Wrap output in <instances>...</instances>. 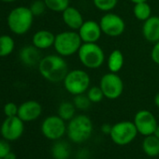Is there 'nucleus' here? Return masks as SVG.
<instances>
[{"label":"nucleus","mask_w":159,"mask_h":159,"mask_svg":"<svg viewBox=\"0 0 159 159\" xmlns=\"http://www.w3.org/2000/svg\"><path fill=\"white\" fill-rule=\"evenodd\" d=\"M38 66L42 78L52 84L63 82L69 71L65 57L59 54H49L42 57Z\"/></svg>","instance_id":"1"},{"label":"nucleus","mask_w":159,"mask_h":159,"mask_svg":"<svg viewBox=\"0 0 159 159\" xmlns=\"http://www.w3.org/2000/svg\"><path fill=\"white\" fill-rule=\"evenodd\" d=\"M93 122L85 114L76 115L66 125V135L69 140L77 144L88 140L93 134Z\"/></svg>","instance_id":"2"},{"label":"nucleus","mask_w":159,"mask_h":159,"mask_svg":"<svg viewBox=\"0 0 159 159\" xmlns=\"http://www.w3.org/2000/svg\"><path fill=\"white\" fill-rule=\"evenodd\" d=\"M66 91L74 96L85 94L91 86V78L87 71L76 68L69 70L63 81Z\"/></svg>","instance_id":"3"},{"label":"nucleus","mask_w":159,"mask_h":159,"mask_svg":"<svg viewBox=\"0 0 159 159\" xmlns=\"http://www.w3.org/2000/svg\"><path fill=\"white\" fill-rule=\"evenodd\" d=\"M34 17L30 8L25 6L17 7L8 15V26L12 33L20 36L25 35L32 27Z\"/></svg>","instance_id":"4"},{"label":"nucleus","mask_w":159,"mask_h":159,"mask_svg":"<svg viewBox=\"0 0 159 159\" xmlns=\"http://www.w3.org/2000/svg\"><path fill=\"white\" fill-rule=\"evenodd\" d=\"M83 41L77 31L67 30L55 35L53 48L57 54L63 57H69L78 53Z\"/></svg>","instance_id":"5"},{"label":"nucleus","mask_w":159,"mask_h":159,"mask_svg":"<svg viewBox=\"0 0 159 159\" xmlns=\"http://www.w3.org/2000/svg\"><path fill=\"white\" fill-rule=\"evenodd\" d=\"M77 54L80 63L89 69H98L105 63V52L98 43H83Z\"/></svg>","instance_id":"6"},{"label":"nucleus","mask_w":159,"mask_h":159,"mask_svg":"<svg viewBox=\"0 0 159 159\" xmlns=\"http://www.w3.org/2000/svg\"><path fill=\"white\" fill-rule=\"evenodd\" d=\"M139 132L133 121H120L112 125L110 137L113 143L119 146H125L131 143Z\"/></svg>","instance_id":"7"},{"label":"nucleus","mask_w":159,"mask_h":159,"mask_svg":"<svg viewBox=\"0 0 159 159\" xmlns=\"http://www.w3.org/2000/svg\"><path fill=\"white\" fill-rule=\"evenodd\" d=\"M99 87L107 99L115 100L123 95L125 85L122 78L118 75V73L109 71L101 77Z\"/></svg>","instance_id":"8"},{"label":"nucleus","mask_w":159,"mask_h":159,"mask_svg":"<svg viewBox=\"0 0 159 159\" xmlns=\"http://www.w3.org/2000/svg\"><path fill=\"white\" fill-rule=\"evenodd\" d=\"M40 130L46 139L55 141L66 134V124L60 116L50 115L43 120Z\"/></svg>","instance_id":"9"},{"label":"nucleus","mask_w":159,"mask_h":159,"mask_svg":"<svg viewBox=\"0 0 159 159\" xmlns=\"http://www.w3.org/2000/svg\"><path fill=\"white\" fill-rule=\"evenodd\" d=\"M99 25L102 33L110 38H117L124 34L125 30V22L124 19L114 12H105L100 18Z\"/></svg>","instance_id":"10"},{"label":"nucleus","mask_w":159,"mask_h":159,"mask_svg":"<svg viewBox=\"0 0 159 159\" xmlns=\"http://www.w3.org/2000/svg\"><path fill=\"white\" fill-rule=\"evenodd\" d=\"M24 131L25 122L18 116L7 117L0 126V134L8 141L18 140L23 136Z\"/></svg>","instance_id":"11"},{"label":"nucleus","mask_w":159,"mask_h":159,"mask_svg":"<svg viewBox=\"0 0 159 159\" xmlns=\"http://www.w3.org/2000/svg\"><path fill=\"white\" fill-rule=\"evenodd\" d=\"M133 123L135 124L139 134L144 137L152 135L158 125L154 114L148 110H140L137 111Z\"/></svg>","instance_id":"12"},{"label":"nucleus","mask_w":159,"mask_h":159,"mask_svg":"<svg viewBox=\"0 0 159 159\" xmlns=\"http://www.w3.org/2000/svg\"><path fill=\"white\" fill-rule=\"evenodd\" d=\"M83 43H98L102 36V30L99 22L87 20L77 31Z\"/></svg>","instance_id":"13"},{"label":"nucleus","mask_w":159,"mask_h":159,"mask_svg":"<svg viewBox=\"0 0 159 159\" xmlns=\"http://www.w3.org/2000/svg\"><path fill=\"white\" fill-rule=\"evenodd\" d=\"M42 113V106L36 100L23 102L18 109L17 116L24 122H33L39 118Z\"/></svg>","instance_id":"14"},{"label":"nucleus","mask_w":159,"mask_h":159,"mask_svg":"<svg viewBox=\"0 0 159 159\" xmlns=\"http://www.w3.org/2000/svg\"><path fill=\"white\" fill-rule=\"evenodd\" d=\"M62 20L65 25L73 31H78L84 23L82 12L73 6H69L62 12Z\"/></svg>","instance_id":"15"},{"label":"nucleus","mask_w":159,"mask_h":159,"mask_svg":"<svg viewBox=\"0 0 159 159\" xmlns=\"http://www.w3.org/2000/svg\"><path fill=\"white\" fill-rule=\"evenodd\" d=\"M141 32L143 38L148 42H157L159 40V16L152 15L149 19L144 21Z\"/></svg>","instance_id":"16"},{"label":"nucleus","mask_w":159,"mask_h":159,"mask_svg":"<svg viewBox=\"0 0 159 159\" xmlns=\"http://www.w3.org/2000/svg\"><path fill=\"white\" fill-rule=\"evenodd\" d=\"M39 51L40 50L35 47L33 44L23 47L19 53L21 62L26 66H30V67L35 66L36 65H39V63L41 60Z\"/></svg>","instance_id":"17"},{"label":"nucleus","mask_w":159,"mask_h":159,"mask_svg":"<svg viewBox=\"0 0 159 159\" xmlns=\"http://www.w3.org/2000/svg\"><path fill=\"white\" fill-rule=\"evenodd\" d=\"M55 35L46 29L37 31L32 39V44L39 50H47L53 46Z\"/></svg>","instance_id":"18"},{"label":"nucleus","mask_w":159,"mask_h":159,"mask_svg":"<svg viewBox=\"0 0 159 159\" xmlns=\"http://www.w3.org/2000/svg\"><path fill=\"white\" fill-rule=\"evenodd\" d=\"M125 64V56L123 52L118 50H112L107 58V67L110 72L118 73L122 70Z\"/></svg>","instance_id":"19"},{"label":"nucleus","mask_w":159,"mask_h":159,"mask_svg":"<svg viewBox=\"0 0 159 159\" xmlns=\"http://www.w3.org/2000/svg\"><path fill=\"white\" fill-rule=\"evenodd\" d=\"M141 147L146 155L150 157L159 156V139L153 134L146 136L142 140Z\"/></svg>","instance_id":"20"},{"label":"nucleus","mask_w":159,"mask_h":159,"mask_svg":"<svg viewBox=\"0 0 159 159\" xmlns=\"http://www.w3.org/2000/svg\"><path fill=\"white\" fill-rule=\"evenodd\" d=\"M51 153L53 159H68L70 156L69 145L63 140H55L54 144L52 146Z\"/></svg>","instance_id":"21"},{"label":"nucleus","mask_w":159,"mask_h":159,"mask_svg":"<svg viewBox=\"0 0 159 159\" xmlns=\"http://www.w3.org/2000/svg\"><path fill=\"white\" fill-rule=\"evenodd\" d=\"M133 15L138 21L144 22L152 16V7L148 1L134 4Z\"/></svg>","instance_id":"22"},{"label":"nucleus","mask_w":159,"mask_h":159,"mask_svg":"<svg viewBox=\"0 0 159 159\" xmlns=\"http://www.w3.org/2000/svg\"><path fill=\"white\" fill-rule=\"evenodd\" d=\"M76 107L73 102L69 101H63L59 104L57 110V115L60 116L66 122L70 121L73 117L76 116Z\"/></svg>","instance_id":"23"},{"label":"nucleus","mask_w":159,"mask_h":159,"mask_svg":"<svg viewBox=\"0 0 159 159\" xmlns=\"http://www.w3.org/2000/svg\"><path fill=\"white\" fill-rule=\"evenodd\" d=\"M15 47L13 39L9 35L0 36V57H6L12 53Z\"/></svg>","instance_id":"24"},{"label":"nucleus","mask_w":159,"mask_h":159,"mask_svg":"<svg viewBox=\"0 0 159 159\" xmlns=\"http://www.w3.org/2000/svg\"><path fill=\"white\" fill-rule=\"evenodd\" d=\"M47 9L53 12H63L70 6V0H44Z\"/></svg>","instance_id":"25"},{"label":"nucleus","mask_w":159,"mask_h":159,"mask_svg":"<svg viewBox=\"0 0 159 159\" xmlns=\"http://www.w3.org/2000/svg\"><path fill=\"white\" fill-rule=\"evenodd\" d=\"M95 8L102 12L112 11L118 4V0H92Z\"/></svg>","instance_id":"26"},{"label":"nucleus","mask_w":159,"mask_h":159,"mask_svg":"<svg viewBox=\"0 0 159 159\" xmlns=\"http://www.w3.org/2000/svg\"><path fill=\"white\" fill-rule=\"evenodd\" d=\"M72 102L75 105L76 109L79 111H87L91 107V104H92V102L90 101L86 94L74 96Z\"/></svg>","instance_id":"27"},{"label":"nucleus","mask_w":159,"mask_h":159,"mask_svg":"<svg viewBox=\"0 0 159 159\" xmlns=\"http://www.w3.org/2000/svg\"><path fill=\"white\" fill-rule=\"evenodd\" d=\"M92 103H99L105 98L101 88L98 86H90V88L85 93Z\"/></svg>","instance_id":"28"},{"label":"nucleus","mask_w":159,"mask_h":159,"mask_svg":"<svg viewBox=\"0 0 159 159\" xmlns=\"http://www.w3.org/2000/svg\"><path fill=\"white\" fill-rule=\"evenodd\" d=\"M29 8L35 17L41 16L47 10V6L44 2V0H35Z\"/></svg>","instance_id":"29"},{"label":"nucleus","mask_w":159,"mask_h":159,"mask_svg":"<svg viewBox=\"0 0 159 159\" xmlns=\"http://www.w3.org/2000/svg\"><path fill=\"white\" fill-rule=\"evenodd\" d=\"M18 109H19V106H17L15 103L8 102L7 104H5L3 111H4V114L7 117H12V116H17Z\"/></svg>","instance_id":"30"},{"label":"nucleus","mask_w":159,"mask_h":159,"mask_svg":"<svg viewBox=\"0 0 159 159\" xmlns=\"http://www.w3.org/2000/svg\"><path fill=\"white\" fill-rule=\"evenodd\" d=\"M11 152V145L8 140L6 139H0V158L4 159L7 154H9Z\"/></svg>","instance_id":"31"},{"label":"nucleus","mask_w":159,"mask_h":159,"mask_svg":"<svg viewBox=\"0 0 159 159\" xmlns=\"http://www.w3.org/2000/svg\"><path fill=\"white\" fill-rule=\"evenodd\" d=\"M151 58L154 64L159 66V40L153 43V46L151 51Z\"/></svg>","instance_id":"32"},{"label":"nucleus","mask_w":159,"mask_h":159,"mask_svg":"<svg viewBox=\"0 0 159 159\" xmlns=\"http://www.w3.org/2000/svg\"><path fill=\"white\" fill-rule=\"evenodd\" d=\"M111 128H112V125H110V124H104L102 125L101 126V132L105 135H109L111 134Z\"/></svg>","instance_id":"33"},{"label":"nucleus","mask_w":159,"mask_h":159,"mask_svg":"<svg viewBox=\"0 0 159 159\" xmlns=\"http://www.w3.org/2000/svg\"><path fill=\"white\" fill-rule=\"evenodd\" d=\"M153 103L159 109V92L156 93V95L154 96V98H153Z\"/></svg>","instance_id":"34"},{"label":"nucleus","mask_w":159,"mask_h":159,"mask_svg":"<svg viewBox=\"0 0 159 159\" xmlns=\"http://www.w3.org/2000/svg\"><path fill=\"white\" fill-rule=\"evenodd\" d=\"M4 159H17V156H16L15 152H13L11 151L9 154H7V156H6Z\"/></svg>","instance_id":"35"},{"label":"nucleus","mask_w":159,"mask_h":159,"mask_svg":"<svg viewBox=\"0 0 159 159\" xmlns=\"http://www.w3.org/2000/svg\"><path fill=\"white\" fill-rule=\"evenodd\" d=\"M130 2H132L133 4H137V3H140V2H146L148 0H129Z\"/></svg>","instance_id":"36"},{"label":"nucleus","mask_w":159,"mask_h":159,"mask_svg":"<svg viewBox=\"0 0 159 159\" xmlns=\"http://www.w3.org/2000/svg\"><path fill=\"white\" fill-rule=\"evenodd\" d=\"M153 135L156 137V138H158L159 139V125H157V127L155 128V130H154V133H153Z\"/></svg>","instance_id":"37"},{"label":"nucleus","mask_w":159,"mask_h":159,"mask_svg":"<svg viewBox=\"0 0 159 159\" xmlns=\"http://www.w3.org/2000/svg\"><path fill=\"white\" fill-rule=\"evenodd\" d=\"M0 1L5 2V3H11V2H14V1H16V0H0Z\"/></svg>","instance_id":"38"},{"label":"nucleus","mask_w":159,"mask_h":159,"mask_svg":"<svg viewBox=\"0 0 159 159\" xmlns=\"http://www.w3.org/2000/svg\"><path fill=\"white\" fill-rule=\"evenodd\" d=\"M0 159H2V158H0Z\"/></svg>","instance_id":"39"}]
</instances>
